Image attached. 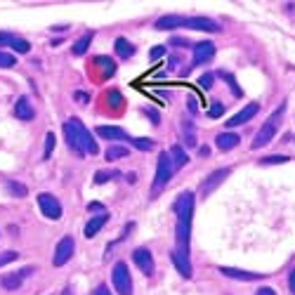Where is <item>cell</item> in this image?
I'll return each instance as SVG.
<instances>
[{"label":"cell","instance_id":"1","mask_svg":"<svg viewBox=\"0 0 295 295\" xmlns=\"http://www.w3.org/2000/svg\"><path fill=\"white\" fill-rule=\"evenodd\" d=\"M175 243L179 255L189 257V239H192V215H194V192H182L175 201Z\"/></svg>","mask_w":295,"mask_h":295},{"label":"cell","instance_id":"2","mask_svg":"<svg viewBox=\"0 0 295 295\" xmlns=\"http://www.w3.org/2000/svg\"><path fill=\"white\" fill-rule=\"evenodd\" d=\"M283 111H286V106L281 104V109H276L272 116L265 121V125H262L260 130H257V135L253 137V144H250V149H262V146H267L272 139H274L276 135V128H279V121H281Z\"/></svg>","mask_w":295,"mask_h":295},{"label":"cell","instance_id":"3","mask_svg":"<svg viewBox=\"0 0 295 295\" xmlns=\"http://www.w3.org/2000/svg\"><path fill=\"white\" fill-rule=\"evenodd\" d=\"M172 161H170V154L168 151H161L158 154V161H156V177H154V192H161L165 185H168V179L172 177Z\"/></svg>","mask_w":295,"mask_h":295},{"label":"cell","instance_id":"4","mask_svg":"<svg viewBox=\"0 0 295 295\" xmlns=\"http://www.w3.org/2000/svg\"><path fill=\"white\" fill-rule=\"evenodd\" d=\"M114 288L118 295H132V279H130V269L125 262H116L114 265V274H111Z\"/></svg>","mask_w":295,"mask_h":295},{"label":"cell","instance_id":"5","mask_svg":"<svg viewBox=\"0 0 295 295\" xmlns=\"http://www.w3.org/2000/svg\"><path fill=\"white\" fill-rule=\"evenodd\" d=\"M38 206H41V213L45 215L48 220H59V217H62V203H59V199L52 196V194H48V192L38 194Z\"/></svg>","mask_w":295,"mask_h":295},{"label":"cell","instance_id":"6","mask_svg":"<svg viewBox=\"0 0 295 295\" xmlns=\"http://www.w3.org/2000/svg\"><path fill=\"white\" fill-rule=\"evenodd\" d=\"M73 250H76L73 236H62L59 243H57V248H55V255H52V265H55V267H64V265L73 257Z\"/></svg>","mask_w":295,"mask_h":295},{"label":"cell","instance_id":"7","mask_svg":"<svg viewBox=\"0 0 295 295\" xmlns=\"http://www.w3.org/2000/svg\"><path fill=\"white\" fill-rule=\"evenodd\" d=\"M64 137L69 142V149L73 151L76 156H85V151L81 146V135H78V118H69L64 123Z\"/></svg>","mask_w":295,"mask_h":295},{"label":"cell","instance_id":"8","mask_svg":"<svg viewBox=\"0 0 295 295\" xmlns=\"http://www.w3.org/2000/svg\"><path fill=\"white\" fill-rule=\"evenodd\" d=\"M229 175H232V170H229V168H220V170L210 172V175H208V177H206V182L201 185V194H203V196H208V194H213L215 189H217V187H220L222 182H225V179L229 177Z\"/></svg>","mask_w":295,"mask_h":295},{"label":"cell","instance_id":"9","mask_svg":"<svg viewBox=\"0 0 295 295\" xmlns=\"http://www.w3.org/2000/svg\"><path fill=\"white\" fill-rule=\"evenodd\" d=\"M132 262L139 267L142 274H154V257H151V250L149 248H135L132 250Z\"/></svg>","mask_w":295,"mask_h":295},{"label":"cell","instance_id":"10","mask_svg":"<svg viewBox=\"0 0 295 295\" xmlns=\"http://www.w3.org/2000/svg\"><path fill=\"white\" fill-rule=\"evenodd\" d=\"M28 274H33V267H24V269H19V272L5 274L0 279V286L5 290H17V288H21V283H24V279H26Z\"/></svg>","mask_w":295,"mask_h":295},{"label":"cell","instance_id":"11","mask_svg":"<svg viewBox=\"0 0 295 295\" xmlns=\"http://www.w3.org/2000/svg\"><path fill=\"white\" fill-rule=\"evenodd\" d=\"M217 272L222 276H227V279H234V281H260V279H265V274L246 272V269H236V267H220Z\"/></svg>","mask_w":295,"mask_h":295},{"label":"cell","instance_id":"12","mask_svg":"<svg viewBox=\"0 0 295 295\" xmlns=\"http://www.w3.org/2000/svg\"><path fill=\"white\" fill-rule=\"evenodd\" d=\"M192 50H194V59H192V69H194V66H199V64L208 62V59H213V55H215V43H210V41L196 43Z\"/></svg>","mask_w":295,"mask_h":295},{"label":"cell","instance_id":"13","mask_svg":"<svg viewBox=\"0 0 295 295\" xmlns=\"http://www.w3.org/2000/svg\"><path fill=\"white\" fill-rule=\"evenodd\" d=\"M187 28H194V31H206V33H217L222 31L220 24L210 17H189L187 19Z\"/></svg>","mask_w":295,"mask_h":295},{"label":"cell","instance_id":"14","mask_svg":"<svg viewBox=\"0 0 295 295\" xmlns=\"http://www.w3.org/2000/svg\"><path fill=\"white\" fill-rule=\"evenodd\" d=\"M257 111H260V104H255V102L253 104H246V106H243V109H241L236 116L229 118L225 125H227V128H239V125L248 123V121H250V118H253Z\"/></svg>","mask_w":295,"mask_h":295},{"label":"cell","instance_id":"15","mask_svg":"<svg viewBox=\"0 0 295 295\" xmlns=\"http://www.w3.org/2000/svg\"><path fill=\"white\" fill-rule=\"evenodd\" d=\"M187 19H189V17H182V14H165V17H158L154 28H156V31H168V28L187 26Z\"/></svg>","mask_w":295,"mask_h":295},{"label":"cell","instance_id":"16","mask_svg":"<svg viewBox=\"0 0 295 295\" xmlns=\"http://www.w3.org/2000/svg\"><path fill=\"white\" fill-rule=\"evenodd\" d=\"M14 116L19 118V121H24V123H28V121L35 118V109H33V104L28 102V97H19L14 102Z\"/></svg>","mask_w":295,"mask_h":295},{"label":"cell","instance_id":"17","mask_svg":"<svg viewBox=\"0 0 295 295\" xmlns=\"http://www.w3.org/2000/svg\"><path fill=\"white\" fill-rule=\"evenodd\" d=\"M97 135L104 139H111V142H123V139H130L128 132L123 128H116V125H99L97 128Z\"/></svg>","mask_w":295,"mask_h":295},{"label":"cell","instance_id":"18","mask_svg":"<svg viewBox=\"0 0 295 295\" xmlns=\"http://www.w3.org/2000/svg\"><path fill=\"white\" fill-rule=\"evenodd\" d=\"M241 142V137L236 135V132H220L217 137H215V144H217V149L220 151H232L236 149Z\"/></svg>","mask_w":295,"mask_h":295},{"label":"cell","instance_id":"19","mask_svg":"<svg viewBox=\"0 0 295 295\" xmlns=\"http://www.w3.org/2000/svg\"><path fill=\"white\" fill-rule=\"evenodd\" d=\"M109 222V213H99V215H95V217H90L88 220V225H85V229H83V234L88 236V239H92L99 229H102L104 225Z\"/></svg>","mask_w":295,"mask_h":295},{"label":"cell","instance_id":"20","mask_svg":"<svg viewBox=\"0 0 295 295\" xmlns=\"http://www.w3.org/2000/svg\"><path fill=\"white\" fill-rule=\"evenodd\" d=\"M170 260H172V265L177 267L179 276H185V279H192V262H189V257L179 255L177 250H172V253H170Z\"/></svg>","mask_w":295,"mask_h":295},{"label":"cell","instance_id":"21","mask_svg":"<svg viewBox=\"0 0 295 295\" xmlns=\"http://www.w3.org/2000/svg\"><path fill=\"white\" fill-rule=\"evenodd\" d=\"M92 38H95V31H85V33L78 38V41L73 43V48H71V52H73L76 57H83L85 52H88L90 43H92Z\"/></svg>","mask_w":295,"mask_h":295},{"label":"cell","instance_id":"22","mask_svg":"<svg viewBox=\"0 0 295 295\" xmlns=\"http://www.w3.org/2000/svg\"><path fill=\"white\" fill-rule=\"evenodd\" d=\"M114 50H116V55L121 57V59H130V57L135 55V45H132L130 41H125V38H116Z\"/></svg>","mask_w":295,"mask_h":295},{"label":"cell","instance_id":"23","mask_svg":"<svg viewBox=\"0 0 295 295\" xmlns=\"http://www.w3.org/2000/svg\"><path fill=\"white\" fill-rule=\"evenodd\" d=\"M168 154H170L172 168H185V165L189 163V156H187V154H185V149H182V146H179V144H172Z\"/></svg>","mask_w":295,"mask_h":295},{"label":"cell","instance_id":"24","mask_svg":"<svg viewBox=\"0 0 295 295\" xmlns=\"http://www.w3.org/2000/svg\"><path fill=\"white\" fill-rule=\"evenodd\" d=\"M95 64L99 66V71H102L104 78H109V76L116 73V62H114V59H109V57H97Z\"/></svg>","mask_w":295,"mask_h":295},{"label":"cell","instance_id":"25","mask_svg":"<svg viewBox=\"0 0 295 295\" xmlns=\"http://www.w3.org/2000/svg\"><path fill=\"white\" fill-rule=\"evenodd\" d=\"M128 154H130V149H128V146L111 144L109 149H106V154H104V156H106V161H118V158H125Z\"/></svg>","mask_w":295,"mask_h":295},{"label":"cell","instance_id":"26","mask_svg":"<svg viewBox=\"0 0 295 295\" xmlns=\"http://www.w3.org/2000/svg\"><path fill=\"white\" fill-rule=\"evenodd\" d=\"M130 144L135 146L137 151H151L154 146H156V139H151V137H135V139H130Z\"/></svg>","mask_w":295,"mask_h":295},{"label":"cell","instance_id":"27","mask_svg":"<svg viewBox=\"0 0 295 295\" xmlns=\"http://www.w3.org/2000/svg\"><path fill=\"white\" fill-rule=\"evenodd\" d=\"M217 76H220L222 81L229 83V90H232V95H234V97H241V95H243V92H241V88H239V83H236V78H234V76L229 73V71H220Z\"/></svg>","mask_w":295,"mask_h":295},{"label":"cell","instance_id":"28","mask_svg":"<svg viewBox=\"0 0 295 295\" xmlns=\"http://www.w3.org/2000/svg\"><path fill=\"white\" fill-rule=\"evenodd\" d=\"M7 192L12 194V196H19V199H24L28 194V189L24 185H19V182H7Z\"/></svg>","mask_w":295,"mask_h":295},{"label":"cell","instance_id":"29","mask_svg":"<svg viewBox=\"0 0 295 295\" xmlns=\"http://www.w3.org/2000/svg\"><path fill=\"white\" fill-rule=\"evenodd\" d=\"M10 48H12L17 55H26L28 50H31V45H28V41H24V38H14Z\"/></svg>","mask_w":295,"mask_h":295},{"label":"cell","instance_id":"30","mask_svg":"<svg viewBox=\"0 0 295 295\" xmlns=\"http://www.w3.org/2000/svg\"><path fill=\"white\" fill-rule=\"evenodd\" d=\"M111 177H118L116 170H99L95 175V185H104V182H109Z\"/></svg>","mask_w":295,"mask_h":295},{"label":"cell","instance_id":"31","mask_svg":"<svg viewBox=\"0 0 295 295\" xmlns=\"http://www.w3.org/2000/svg\"><path fill=\"white\" fill-rule=\"evenodd\" d=\"M14 64H17L14 55H10V52H3V50H0V69H12Z\"/></svg>","mask_w":295,"mask_h":295},{"label":"cell","instance_id":"32","mask_svg":"<svg viewBox=\"0 0 295 295\" xmlns=\"http://www.w3.org/2000/svg\"><path fill=\"white\" fill-rule=\"evenodd\" d=\"M55 142H57L55 132H48V135H45V151H43V158H50V154L55 149Z\"/></svg>","mask_w":295,"mask_h":295},{"label":"cell","instance_id":"33","mask_svg":"<svg viewBox=\"0 0 295 295\" xmlns=\"http://www.w3.org/2000/svg\"><path fill=\"white\" fill-rule=\"evenodd\" d=\"M17 257H19L17 250H5V253H0V267H5L10 262H17Z\"/></svg>","mask_w":295,"mask_h":295},{"label":"cell","instance_id":"34","mask_svg":"<svg viewBox=\"0 0 295 295\" xmlns=\"http://www.w3.org/2000/svg\"><path fill=\"white\" fill-rule=\"evenodd\" d=\"M222 114H225V104H222V102H210L208 116H210V118H220Z\"/></svg>","mask_w":295,"mask_h":295},{"label":"cell","instance_id":"35","mask_svg":"<svg viewBox=\"0 0 295 295\" xmlns=\"http://www.w3.org/2000/svg\"><path fill=\"white\" fill-rule=\"evenodd\" d=\"M290 158L288 156H281V154H279V156H265L262 158V163L265 165H279V163H288Z\"/></svg>","mask_w":295,"mask_h":295},{"label":"cell","instance_id":"36","mask_svg":"<svg viewBox=\"0 0 295 295\" xmlns=\"http://www.w3.org/2000/svg\"><path fill=\"white\" fill-rule=\"evenodd\" d=\"M165 52H168V50H165L163 45H156V48H151L149 50V62H156V59H161Z\"/></svg>","mask_w":295,"mask_h":295},{"label":"cell","instance_id":"37","mask_svg":"<svg viewBox=\"0 0 295 295\" xmlns=\"http://www.w3.org/2000/svg\"><path fill=\"white\" fill-rule=\"evenodd\" d=\"M213 78H215L213 73H203V76L199 78V85H201L203 90H210V88H213Z\"/></svg>","mask_w":295,"mask_h":295},{"label":"cell","instance_id":"38","mask_svg":"<svg viewBox=\"0 0 295 295\" xmlns=\"http://www.w3.org/2000/svg\"><path fill=\"white\" fill-rule=\"evenodd\" d=\"M14 38H17L14 33H7V31H3V33H0V48H7V45H12Z\"/></svg>","mask_w":295,"mask_h":295},{"label":"cell","instance_id":"39","mask_svg":"<svg viewBox=\"0 0 295 295\" xmlns=\"http://www.w3.org/2000/svg\"><path fill=\"white\" fill-rule=\"evenodd\" d=\"M170 45H172V48H179V45H182V48H189V41H187V38H182V35H172Z\"/></svg>","mask_w":295,"mask_h":295},{"label":"cell","instance_id":"40","mask_svg":"<svg viewBox=\"0 0 295 295\" xmlns=\"http://www.w3.org/2000/svg\"><path fill=\"white\" fill-rule=\"evenodd\" d=\"M144 114L151 118V121H154V125H161V116H158V111L154 109V106H146V109H144Z\"/></svg>","mask_w":295,"mask_h":295},{"label":"cell","instance_id":"41","mask_svg":"<svg viewBox=\"0 0 295 295\" xmlns=\"http://www.w3.org/2000/svg\"><path fill=\"white\" fill-rule=\"evenodd\" d=\"M106 99H109V102H114L116 106H121V104H123V97L118 95V92H109V95H106Z\"/></svg>","mask_w":295,"mask_h":295},{"label":"cell","instance_id":"42","mask_svg":"<svg viewBox=\"0 0 295 295\" xmlns=\"http://www.w3.org/2000/svg\"><path fill=\"white\" fill-rule=\"evenodd\" d=\"M88 210L90 213H104V206L102 203H88Z\"/></svg>","mask_w":295,"mask_h":295},{"label":"cell","instance_id":"43","mask_svg":"<svg viewBox=\"0 0 295 295\" xmlns=\"http://www.w3.org/2000/svg\"><path fill=\"white\" fill-rule=\"evenodd\" d=\"M255 295H276V290L265 286V288H257V290H255Z\"/></svg>","mask_w":295,"mask_h":295},{"label":"cell","instance_id":"44","mask_svg":"<svg viewBox=\"0 0 295 295\" xmlns=\"http://www.w3.org/2000/svg\"><path fill=\"white\" fill-rule=\"evenodd\" d=\"M76 99H78V102H81V104H88V102H90L85 92H76Z\"/></svg>","mask_w":295,"mask_h":295},{"label":"cell","instance_id":"45","mask_svg":"<svg viewBox=\"0 0 295 295\" xmlns=\"http://www.w3.org/2000/svg\"><path fill=\"white\" fill-rule=\"evenodd\" d=\"M288 286H290V290H293V293H295V269H293V272H290V274H288Z\"/></svg>","mask_w":295,"mask_h":295},{"label":"cell","instance_id":"46","mask_svg":"<svg viewBox=\"0 0 295 295\" xmlns=\"http://www.w3.org/2000/svg\"><path fill=\"white\" fill-rule=\"evenodd\" d=\"M95 295H111V293H109V288H106V286H97Z\"/></svg>","mask_w":295,"mask_h":295},{"label":"cell","instance_id":"47","mask_svg":"<svg viewBox=\"0 0 295 295\" xmlns=\"http://www.w3.org/2000/svg\"><path fill=\"white\" fill-rule=\"evenodd\" d=\"M199 154H201V156H208V154H210V149H208V146H201Z\"/></svg>","mask_w":295,"mask_h":295},{"label":"cell","instance_id":"48","mask_svg":"<svg viewBox=\"0 0 295 295\" xmlns=\"http://www.w3.org/2000/svg\"><path fill=\"white\" fill-rule=\"evenodd\" d=\"M135 177H137V175H135V172H130V175H128V182H130V185H135V182H137Z\"/></svg>","mask_w":295,"mask_h":295}]
</instances>
